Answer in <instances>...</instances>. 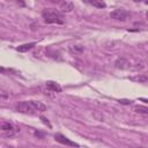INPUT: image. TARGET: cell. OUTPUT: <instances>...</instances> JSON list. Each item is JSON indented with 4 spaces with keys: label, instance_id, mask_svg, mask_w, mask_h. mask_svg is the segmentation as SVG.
I'll return each instance as SVG.
<instances>
[{
    "label": "cell",
    "instance_id": "15",
    "mask_svg": "<svg viewBox=\"0 0 148 148\" xmlns=\"http://www.w3.org/2000/svg\"><path fill=\"white\" fill-rule=\"evenodd\" d=\"M40 119H42V120H43V123H44V124H46V125H47V126H49V127H51V125H50V123H49V121H47V119H46V118H45V117H40Z\"/></svg>",
    "mask_w": 148,
    "mask_h": 148
},
{
    "label": "cell",
    "instance_id": "11",
    "mask_svg": "<svg viewBox=\"0 0 148 148\" xmlns=\"http://www.w3.org/2000/svg\"><path fill=\"white\" fill-rule=\"evenodd\" d=\"M133 111L136 113H141V114H148V108L143 105H134Z\"/></svg>",
    "mask_w": 148,
    "mask_h": 148
},
{
    "label": "cell",
    "instance_id": "19",
    "mask_svg": "<svg viewBox=\"0 0 148 148\" xmlns=\"http://www.w3.org/2000/svg\"><path fill=\"white\" fill-rule=\"evenodd\" d=\"M146 17H147V18H148V12H147V13H146Z\"/></svg>",
    "mask_w": 148,
    "mask_h": 148
},
{
    "label": "cell",
    "instance_id": "7",
    "mask_svg": "<svg viewBox=\"0 0 148 148\" xmlns=\"http://www.w3.org/2000/svg\"><path fill=\"white\" fill-rule=\"evenodd\" d=\"M60 8L62 12L68 13V12H72V9H74V3L72 1H62L60 3Z\"/></svg>",
    "mask_w": 148,
    "mask_h": 148
},
{
    "label": "cell",
    "instance_id": "14",
    "mask_svg": "<svg viewBox=\"0 0 148 148\" xmlns=\"http://www.w3.org/2000/svg\"><path fill=\"white\" fill-rule=\"evenodd\" d=\"M118 102L120 104H124V105H130V104H132L133 101H131V99H119Z\"/></svg>",
    "mask_w": 148,
    "mask_h": 148
},
{
    "label": "cell",
    "instance_id": "18",
    "mask_svg": "<svg viewBox=\"0 0 148 148\" xmlns=\"http://www.w3.org/2000/svg\"><path fill=\"white\" fill-rule=\"evenodd\" d=\"M140 99L143 101V102H147V103H148V99H146V98H140Z\"/></svg>",
    "mask_w": 148,
    "mask_h": 148
},
{
    "label": "cell",
    "instance_id": "2",
    "mask_svg": "<svg viewBox=\"0 0 148 148\" xmlns=\"http://www.w3.org/2000/svg\"><path fill=\"white\" fill-rule=\"evenodd\" d=\"M42 16H43L45 23H47V24H53V23H56V24H62L64 23V16L57 9L45 8L42 12Z\"/></svg>",
    "mask_w": 148,
    "mask_h": 148
},
{
    "label": "cell",
    "instance_id": "12",
    "mask_svg": "<svg viewBox=\"0 0 148 148\" xmlns=\"http://www.w3.org/2000/svg\"><path fill=\"white\" fill-rule=\"evenodd\" d=\"M89 5H91V6H94V7H97V8H104L105 6H106V3L104 2V1H102V0H89V1H87Z\"/></svg>",
    "mask_w": 148,
    "mask_h": 148
},
{
    "label": "cell",
    "instance_id": "13",
    "mask_svg": "<svg viewBox=\"0 0 148 148\" xmlns=\"http://www.w3.org/2000/svg\"><path fill=\"white\" fill-rule=\"evenodd\" d=\"M69 51H71V53L79 54V53H81V52H83V51H84V47H83V46H81V45H73V46H71V47H69Z\"/></svg>",
    "mask_w": 148,
    "mask_h": 148
},
{
    "label": "cell",
    "instance_id": "8",
    "mask_svg": "<svg viewBox=\"0 0 148 148\" xmlns=\"http://www.w3.org/2000/svg\"><path fill=\"white\" fill-rule=\"evenodd\" d=\"M1 130H2L3 132H9L10 134H12V132L16 131L15 126H14L12 123H9V121H5V123H2V125H1Z\"/></svg>",
    "mask_w": 148,
    "mask_h": 148
},
{
    "label": "cell",
    "instance_id": "17",
    "mask_svg": "<svg viewBox=\"0 0 148 148\" xmlns=\"http://www.w3.org/2000/svg\"><path fill=\"white\" fill-rule=\"evenodd\" d=\"M134 148H148V147H143V146H138V147H134Z\"/></svg>",
    "mask_w": 148,
    "mask_h": 148
},
{
    "label": "cell",
    "instance_id": "10",
    "mask_svg": "<svg viewBox=\"0 0 148 148\" xmlns=\"http://www.w3.org/2000/svg\"><path fill=\"white\" fill-rule=\"evenodd\" d=\"M131 80L134 81V82L145 83V82H148V76H146V75H143V74H138V75H135V76H132Z\"/></svg>",
    "mask_w": 148,
    "mask_h": 148
},
{
    "label": "cell",
    "instance_id": "1",
    "mask_svg": "<svg viewBox=\"0 0 148 148\" xmlns=\"http://www.w3.org/2000/svg\"><path fill=\"white\" fill-rule=\"evenodd\" d=\"M16 110L22 113H36L46 110V106L38 101H22L16 104Z\"/></svg>",
    "mask_w": 148,
    "mask_h": 148
},
{
    "label": "cell",
    "instance_id": "4",
    "mask_svg": "<svg viewBox=\"0 0 148 148\" xmlns=\"http://www.w3.org/2000/svg\"><path fill=\"white\" fill-rule=\"evenodd\" d=\"M53 138H54V140H56L57 142H59V143H61V145L69 146V147H79V143H76V142H74V141H72V140H69L67 136H65V135L61 134V133H56Z\"/></svg>",
    "mask_w": 148,
    "mask_h": 148
},
{
    "label": "cell",
    "instance_id": "5",
    "mask_svg": "<svg viewBox=\"0 0 148 148\" xmlns=\"http://www.w3.org/2000/svg\"><path fill=\"white\" fill-rule=\"evenodd\" d=\"M45 86H46V88H47L49 90H51V91H54V92H60V91H61L60 84H59L58 82H56V81H46V82H45Z\"/></svg>",
    "mask_w": 148,
    "mask_h": 148
},
{
    "label": "cell",
    "instance_id": "3",
    "mask_svg": "<svg viewBox=\"0 0 148 148\" xmlns=\"http://www.w3.org/2000/svg\"><path fill=\"white\" fill-rule=\"evenodd\" d=\"M130 16V13L123 8H118V9H114L110 13V17L113 18V20H117V21H126Z\"/></svg>",
    "mask_w": 148,
    "mask_h": 148
},
{
    "label": "cell",
    "instance_id": "9",
    "mask_svg": "<svg viewBox=\"0 0 148 148\" xmlns=\"http://www.w3.org/2000/svg\"><path fill=\"white\" fill-rule=\"evenodd\" d=\"M35 45H36V43H27V44H22V45H20V46L16 47V51H18V52H27V51L31 50Z\"/></svg>",
    "mask_w": 148,
    "mask_h": 148
},
{
    "label": "cell",
    "instance_id": "6",
    "mask_svg": "<svg viewBox=\"0 0 148 148\" xmlns=\"http://www.w3.org/2000/svg\"><path fill=\"white\" fill-rule=\"evenodd\" d=\"M114 65H116L117 68H120V69H126V68L130 67V62H128V60L125 59V58H119V59H117L116 62H114Z\"/></svg>",
    "mask_w": 148,
    "mask_h": 148
},
{
    "label": "cell",
    "instance_id": "16",
    "mask_svg": "<svg viewBox=\"0 0 148 148\" xmlns=\"http://www.w3.org/2000/svg\"><path fill=\"white\" fill-rule=\"evenodd\" d=\"M35 135H36V136H39V138H43V136H44V133H42V132H38V131H36V132H35Z\"/></svg>",
    "mask_w": 148,
    "mask_h": 148
}]
</instances>
